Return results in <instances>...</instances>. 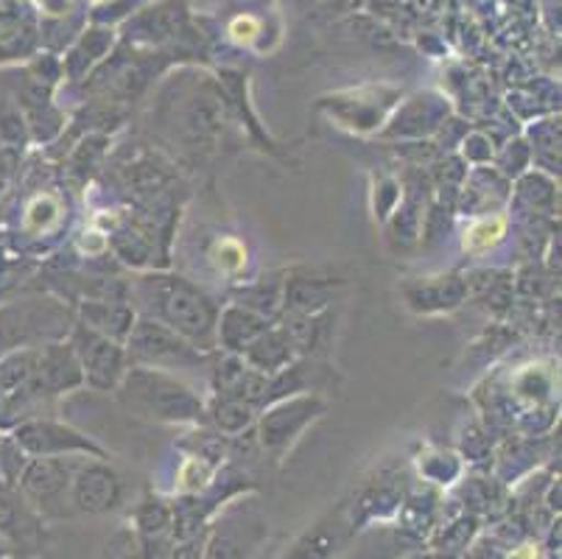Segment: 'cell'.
I'll return each mask as SVG.
<instances>
[{"mask_svg":"<svg viewBox=\"0 0 562 559\" xmlns=\"http://www.w3.org/2000/svg\"><path fill=\"white\" fill-rule=\"evenodd\" d=\"M130 300H135L140 316L162 322L188 338L196 350L207 353L216 347L218 305L186 277L166 271L140 275L130 286Z\"/></svg>","mask_w":562,"mask_h":559,"instance_id":"cell-1","label":"cell"},{"mask_svg":"<svg viewBox=\"0 0 562 559\" xmlns=\"http://www.w3.org/2000/svg\"><path fill=\"white\" fill-rule=\"evenodd\" d=\"M117 400L132 414L155 423H202L204 400L177 372L157 367H126Z\"/></svg>","mask_w":562,"mask_h":559,"instance_id":"cell-2","label":"cell"},{"mask_svg":"<svg viewBox=\"0 0 562 559\" xmlns=\"http://www.w3.org/2000/svg\"><path fill=\"white\" fill-rule=\"evenodd\" d=\"M126 361L132 367H157L177 372V369H199L204 361V353L182 338L180 333H173L162 322L149 320V316L137 314L135 325H132L130 336L124 342Z\"/></svg>","mask_w":562,"mask_h":559,"instance_id":"cell-3","label":"cell"},{"mask_svg":"<svg viewBox=\"0 0 562 559\" xmlns=\"http://www.w3.org/2000/svg\"><path fill=\"white\" fill-rule=\"evenodd\" d=\"M70 350L81 369V381L95 392H115L126 372V350L121 342L76 322L70 333Z\"/></svg>","mask_w":562,"mask_h":559,"instance_id":"cell-4","label":"cell"},{"mask_svg":"<svg viewBox=\"0 0 562 559\" xmlns=\"http://www.w3.org/2000/svg\"><path fill=\"white\" fill-rule=\"evenodd\" d=\"M322 414H325V400L316 394H294L272 403L258 420V443L272 454H283Z\"/></svg>","mask_w":562,"mask_h":559,"instance_id":"cell-5","label":"cell"},{"mask_svg":"<svg viewBox=\"0 0 562 559\" xmlns=\"http://www.w3.org/2000/svg\"><path fill=\"white\" fill-rule=\"evenodd\" d=\"M81 459L74 456H45V459H34L23 473V490L25 495L34 501L40 512H65V495L74 484V473L79 468Z\"/></svg>","mask_w":562,"mask_h":559,"instance_id":"cell-6","label":"cell"},{"mask_svg":"<svg viewBox=\"0 0 562 559\" xmlns=\"http://www.w3.org/2000/svg\"><path fill=\"white\" fill-rule=\"evenodd\" d=\"M14 443L25 450V454L45 459V456H76V454H90V456H104V450L95 443L79 434L76 428L54 420H29V423L18 425L14 431Z\"/></svg>","mask_w":562,"mask_h":559,"instance_id":"cell-7","label":"cell"},{"mask_svg":"<svg viewBox=\"0 0 562 559\" xmlns=\"http://www.w3.org/2000/svg\"><path fill=\"white\" fill-rule=\"evenodd\" d=\"M124 495V484L121 476L99 459H81L79 468L74 473V484H70V504L76 512H110L121 504Z\"/></svg>","mask_w":562,"mask_h":559,"instance_id":"cell-8","label":"cell"},{"mask_svg":"<svg viewBox=\"0 0 562 559\" xmlns=\"http://www.w3.org/2000/svg\"><path fill=\"white\" fill-rule=\"evenodd\" d=\"M79 383L85 381L70 345H48L37 353L32 378L25 381V394H63Z\"/></svg>","mask_w":562,"mask_h":559,"instance_id":"cell-9","label":"cell"},{"mask_svg":"<svg viewBox=\"0 0 562 559\" xmlns=\"http://www.w3.org/2000/svg\"><path fill=\"white\" fill-rule=\"evenodd\" d=\"M403 297L414 311L423 314H439V311H453L468 297V283L457 275L442 277H420L414 283L403 286Z\"/></svg>","mask_w":562,"mask_h":559,"instance_id":"cell-10","label":"cell"},{"mask_svg":"<svg viewBox=\"0 0 562 559\" xmlns=\"http://www.w3.org/2000/svg\"><path fill=\"white\" fill-rule=\"evenodd\" d=\"M79 316L81 325L93 327V331L104 333V336L124 345L137 320V311L124 297H93V300L81 302Z\"/></svg>","mask_w":562,"mask_h":559,"instance_id":"cell-11","label":"cell"},{"mask_svg":"<svg viewBox=\"0 0 562 559\" xmlns=\"http://www.w3.org/2000/svg\"><path fill=\"white\" fill-rule=\"evenodd\" d=\"M297 356H300L297 347L291 345L289 333H285L280 325L266 327V331L255 338L252 345L241 353L244 364L266 378H272L278 376V372H283V369H289L291 364L297 361Z\"/></svg>","mask_w":562,"mask_h":559,"instance_id":"cell-12","label":"cell"},{"mask_svg":"<svg viewBox=\"0 0 562 559\" xmlns=\"http://www.w3.org/2000/svg\"><path fill=\"white\" fill-rule=\"evenodd\" d=\"M269 325H272V322L266 320V316L255 314V311H249V308L229 305L224 308V311H218L216 345L222 347L227 356H241Z\"/></svg>","mask_w":562,"mask_h":559,"instance_id":"cell-13","label":"cell"},{"mask_svg":"<svg viewBox=\"0 0 562 559\" xmlns=\"http://www.w3.org/2000/svg\"><path fill=\"white\" fill-rule=\"evenodd\" d=\"M334 280H308V277H291L283 280V305L291 314H319L328 305L336 291Z\"/></svg>","mask_w":562,"mask_h":559,"instance_id":"cell-14","label":"cell"},{"mask_svg":"<svg viewBox=\"0 0 562 559\" xmlns=\"http://www.w3.org/2000/svg\"><path fill=\"white\" fill-rule=\"evenodd\" d=\"M249 532L252 529L247 526L241 535V529H235V523L218 526L216 535L207 543V559H249L260 537H263V529L255 532V535H249Z\"/></svg>","mask_w":562,"mask_h":559,"instance_id":"cell-15","label":"cell"},{"mask_svg":"<svg viewBox=\"0 0 562 559\" xmlns=\"http://www.w3.org/2000/svg\"><path fill=\"white\" fill-rule=\"evenodd\" d=\"M507 235V215L504 213H484L473 219L462 235V249L470 255H482L493 246H498Z\"/></svg>","mask_w":562,"mask_h":559,"instance_id":"cell-16","label":"cell"},{"mask_svg":"<svg viewBox=\"0 0 562 559\" xmlns=\"http://www.w3.org/2000/svg\"><path fill=\"white\" fill-rule=\"evenodd\" d=\"M204 414H211V423L216 425L222 434H241L252 425L258 406L247 403V400H233V398H213L211 409H204Z\"/></svg>","mask_w":562,"mask_h":559,"instance_id":"cell-17","label":"cell"},{"mask_svg":"<svg viewBox=\"0 0 562 559\" xmlns=\"http://www.w3.org/2000/svg\"><path fill=\"white\" fill-rule=\"evenodd\" d=\"M238 305L249 308V311L266 316V320H272L280 311V305H283V280L269 277V280H260V283L249 286L238 297Z\"/></svg>","mask_w":562,"mask_h":559,"instance_id":"cell-18","label":"cell"},{"mask_svg":"<svg viewBox=\"0 0 562 559\" xmlns=\"http://www.w3.org/2000/svg\"><path fill=\"white\" fill-rule=\"evenodd\" d=\"M211 264L216 266L218 275L235 277L241 275L244 266H247V246H244L241 238H235V235H222L216 238V244L211 246Z\"/></svg>","mask_w":562,"mask_h":559,"instance_id":"cell-19","label":"cell"},{"mask_svg":"<svg viewBox=\"0 0 562 559\" xmlns=\"http://www.w3.org/2000/svg\"><path fill=\"white\" fill-rule=\"evenodd\" d=\"M59 215H63V202L56 197H50V193H40V197H34L32 202H29V208H25L23 227L29 230V233H45V230H50L59 222Z\"/></svg>","mask_w":562,"mask_h":559,"instance_id":"cell-20","label":"cell"},{"mask_svg":"<svg viewBox=\"0 0 562 559\" xmlns=\"http://www.w3.org/2000/svg\"><path fill=\"white\" fill-rule=\"evenodd\" d=\"M135 521H137V529H140L143 537H160L162 532H166L168 526H171L173 512L168 510V506L162 504V501L146 499L140 504V510H137Z\"/></svg>","mask_w":562,"mask_h":559,"instance_id":"cell-21","label":"cell"},{"mask_svg":"<svg viewBox=\"0 0 562 559\" xmlns=\"http://www.w3.org/2000/svg\"><path fill=\"white\" fill-rule=\"evenodd\" d=\"M213 479V461L202 459V456H188L180 465V473H177V481H180L182 492H196L204 490Z\"/></svg>","mask_w":562,"mask_h":559,"instance_id":"cell-22","label":"cell"},{"mask_svg":"<svg viewBox=\"0 0 562 559\" xmlns=\"http://www.w3.org/2000/svg\"><path fill=\"white\" fill-rule=\"evenodd\" d=\"M336 543H339L336 532L316 529L314 535L308 532V535L297 543V548H294L291 559H328L330 554L336 551Z\"/></svg>","mask_w":562,"mask_h":559,"instance_id":"cell-23","label":"cell"},{"mask_svg":"<svg viewBox=\"0 0 562 559\" xmlns=\"http://www.w3.org/2000/svg\"><path fill=\"white\" fill-rule=\"evenodd\" d=\"M171 559H202V548H196V546H182V548H173Z\"/></svg>","mask_w":562,"mask_h":559,"instance_id":"cell-24","label":"cell"}]
</instances>
